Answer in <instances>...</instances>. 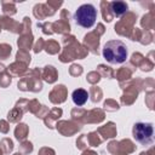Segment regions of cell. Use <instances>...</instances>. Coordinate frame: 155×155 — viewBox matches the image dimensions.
Masks as SVG:
<instances>
[{
  "label": "cell",
  "mask_w": 155,
  "mask_h": 155,
  "mask_svg": "<svg viewBox=\"0 0 155 155\" xmlns=\"http://www.w3.org/2000/svg\"><path fill=\"white\" fill-rule=\"evenodd\" d=\"M132 133H133V138L138 143H140L143 145H148L153 142V136H154L153 124H150V122H137L133 126Z\"/></svg>",
  "instance_id": "obj_3"
},
{
  "label": "cell",
  "mask_w": 155,
  "mask_h": 155,
  "mask_svg": "<svg viewBox=\"0 0 155 155\" xmlns=\"http://www.w3.org/2000/svg\"><path fill=\"white\" fill-rule=\"evenodd\" d=\"M110 10L114 16L120 17L127 11V4L124 1H113L110 4Z\"/></svg>",
  "instance_id": "obj_5"
},
{
  "label": "cell",
  "mask_w": 155,
  "mask_h": 155,
  "mask_svg": "<svg viewBox=\"0 0 155 155\" xmlns=\"http://www.w3.org/2000/svg\"><path fill=\"white\" fill-rule=\"evenodd\" d=\"M71 98H73V102H74L76 105L81 107V105H84V104L87 102V99H88V93H87V91L84 90V88H78V90H75V91L73 92Z\"/></svg>",
  "instance_id": "obj_4"
},
{
  "label": "cell",
  "mask_w": 155,
  "mask_h": 155,
  "mask_svg": "<svg viewBox=\"0 0 155 155\" xmlns=\"http://www.w3.org/2000/svg\"><path fill=\"white\" fill-rule=\"evenodd\" d=\"M103 57L111 64H120L127 59V46L121 40H109L103 46Z\"/></svg>",
  "instance_id": "obj_1"
},
{
  "label": "cell",
  "mask_w": 155,
  "mask_h": 155,
  "mask_svg": "<svg viewBox=\"0 0 155 155\" xmlns=\"http://www.w3.org/2000/svg\"><path fill=\"white\" fill-rule=\"evenodd\" d=\"M74 19L82 28H91L97 19V10L92 4H84L74 13Z\"/></svg>",
  "instance_id": "obj_2"
}]
</instances>
